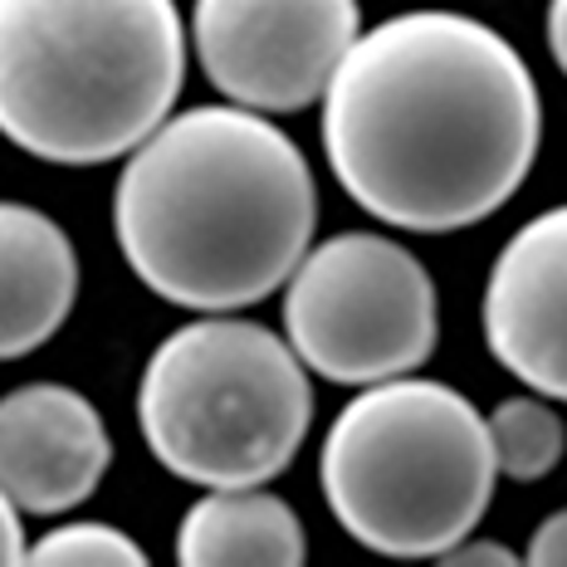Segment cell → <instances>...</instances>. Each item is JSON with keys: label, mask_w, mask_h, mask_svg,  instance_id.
<instances>
[{"label": "cell", "mask_w": 567, "mask_h": 567, "mask_svg": "<svg viewBox=\"0 0 567 567\" xmlns=\"http://www.w3.org/2000/svg\"><path fill=\"white\" fill-rule=\"evenodd\" d=\"M318 103L338 186L411 235L489 220L543 147V99L524 54L460 10H406L358 34Z\"/></svg>", "instance_id": "cell-1"}, {"label": "cell", "mask_w": 567, "mask_h": 567, "mask_svg": "<svg viewBox=\"0 0 567 567\" xmlns=\"http://www.w3.org/2000/svg\"><path fill=\"white\" fill-rule=\"evenodd\" d=\"M318 186L303 147L269 113L200 103L167 113L127 152L113 235L157 299L235 313L284 289L313 245Z\"/></svg>", "instance_id": "cell-2"}, {"label": "cell", "mask_w": 567, "mask_h": 567, "mask_svg": "<svg viewBox=\"0 0 567 567\" xmlns=\"http://www.w3.org/2000/svg\"><path fill=\"white\" fill-rule=\"evenodd\" d=\"M186 84L176 0H0V137L54 167H103Z\"/></svg>", "instance_id": "cell-3"}, {"label": "cell", "mask_w": 567, "mask_h": 567, "mask_svg": "<svg viewBox=\"0 0 567 567\" xmlns=\"http://www.w3.org/2000/svg\"><path fill=\"white\" fill-rule=\"evenodd\" d=\"M494 480L475 401L416 372L368 382L318 451V484L342 534L382 558H441L470 538Z\"/></svg>", "instance_id": "cell-4"}, {"label": "cell", "mask_w": 567, "mask_h": 567, "mask_svg": "<svg viewBox=\"0 0 567 567\" xmlns=\"http://www.w3.org/2000/svg\"><path fill=\"white\" fill-rule=\"evenodd\" d=\"M313 425L309 368L265 323L206 313L157 342L137 382V431L162 470L200 489L269 484Z\"/></svg>", "instance_id": "cell-5"}, {"label": "cell", "mask_w": 567, "mask_h": 567, "mask_svg": "<svg viewBox=\"0 0 567 567\" xmlns=\"http://www.w3.org/2000/svg\"><path fill=\"white\" fill-rule=\"evenodd\" d=\"M284 338L299 362L338 386L416 372L441 342L435 279L406 245L342 230L284 279Z\"/></svg>", "instance_id": "cell-6"}, {"label": "cell", "mask_w": 567, "mask_h": 567, "mask_svg": "<svg viewBox=\"0 0 567 567\" xmlns=\"http://www.w3.org/2000/svg\"><path fill=\"white\" fill-rule=\"evenodd\" d=\"M358 34V0H196L192 10V50L210 89L269 117L323 99Z\"/></svg>", "instance_id": "cell-7"}, {"label": "cell", "mask_w": 567, "mask_h": 567, "mask_svg": "<svg viewBox=\"0 0 567 567\" xmlns=\"http://www.w3.org/2000/svg\"><path fill=\"white\" fill-rule=\"evenodd\" d=\"M484 348L509 377L567 401V200L524 220L489 265Z\"/></svg>", "instance_id": "cell-8"}, {"label": "cell", "mask_w": 567, "mask_h": 567, "mask_svg": "<svg viewBox=\"0 0 567 567\" xmlns=\"http://www.w3.org/2000/svg\"><path fill=\"white\" fill-rule=\"evenodd\" d=\"M113 441L99 406L59 382L0 396V494L20 514H69L103 484Z\"/></svg>", "instance_id": "cell-9"}, {"label": "cell", "mask_w": 567, "mask_h": 567, "mask_svg": "<svg viewBox=\"0 0 567 567\" xmlns=\"http://www.w3.org/2000/svg\"><path fill=\"white\" fill-rule=\"evenodd\" d=\"M79 303V250L54 216L0 200V362L30 358Z\"/></svg>", "instance_id": "cell-10"}, {"label": "cell", "mask_w": 567, "mask_h": 567, "mask_svg": "<svg viewBox=\"0 0 567 567\" xmlns=\"http://www.w3.org/2000/svg\"><path fill=\"white\" fill-rule=\"evenodd\" d=\"M309 534L299 514L265 484L210 489L182 514L176 563L182 567H299Z\"/></svg>", "instance_id": "cell-11"}, {"label": "cell", "mask_w": 567, "mask_h": 567, "mask_svg": "<svg viewBox=\"0 0 567 567\" xmlns=\"http://www.w3.org/2000/svg\"><path fill=\"white\" fill-rule=\"evenodd\" d=\"M489 431V451H494V470L504 480L534 484L543 475L558 470V460L567 451V425L563 416L548 406V396H509L484 416Z\"/></svg>", "instance_id": "cell-12"}, {"label": "cell", "mask_w": 567, "mask_h": 567, "mask_svg": "<svg viewBox=\"0 0 567 567\" xmlns=\"http://www.w3.org/2000/svg\"><path fill=\"white\" fill-rule=\"evenodd\" d=\"M34 567H142L147 553L113 524H59L44 538L25 543Z\"/></svg>", "instance_id": "cell-13"}, {"label": "cell", "mask_w": 567, "mask_h": 567, "mask_svg": "<svg viewBox=\"0 0 567 567\" xmlns=\"http://www.w3.org/2000/svg\"><path fill=\"white\" fill-rule=\"evenodd\" d=\"M518 563H534V567H567V509L548 514L543 524L534 528V538H528L524 558Z\"/></svg>", "instance_id": "cell-14"}, {"label": "cell", "mask_w": 567, "mask_h": 567, "mask_svg": "<svg viewBox=\"0 0 567 567\" xmlns=\"http://www.w3.org/2000/svg\"><path fill=\"white\" fill-rule=\"evenodd\" d=\"M435 563H451V567H514L518 558L504 543H489V538H460L455 548H445Z\"/></svg>", "instance_id": "cell-15"}, {"label": "cell", "mask_w": 567, "mask_h": 567, "mask_svg": "<svg viewBox=\"0 0 567 567\" xmlns=\"http://www.w3.org/2000/svg\"><path fill=\"white\" fill-rule=\"evenodd\" d=\"M25 563V524H20V509L0 494V567Z\"/></svg>", "instance_id": "cell-16"}, {"label": "cell", "mask_w": 567, "mask_h": 567, "mask_svg": "<svg viewBox=\"0 0 567 567\" xmlns=\"http://www.w3.org/2000/svg\"><path fill=\"white\" fill-rule=\"evenodd\" d=\"M548 50L567 79V0H548Z\"/></svg>", "instance_id": "cell-17"}]
</instances>
